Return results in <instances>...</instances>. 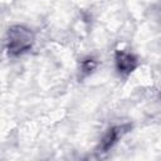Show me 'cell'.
<instances>
[{"mask_svg":"<svg viewBox=\"0 0 161 161\" xmlns=\"http://www.w3.org/2000/svg\"><path fill=\"white\" fill-rule=\"evenodd\" d=\"M33 33L24 26H11L8 31V50L11 55H18L28 50L33 44Z\"/></svg>","mask_w":161,"mask_h":161,"instance_id":"cell-1","label":"cell"},{"mask_svg":"<svg viewBox=\"0 0 161 161\" xmlns=\"http://www.w3.org/2000/svg\"><path fill=\"white\" fill-rule=\"evenodd\" d=\"M116 64H117V69L121 73H130L136 67V59L133 55L128 53L118 52L116 54Z\"/></svg>","mask_w":161,"mask_h":161,"instance_id":"cell-2","label":"cell"},{"mask_svg":"<svg viewBox=\"0 0 161 161\" xmlns=\"http://www.w3.org/2000/svg\"><path fill=\"white\" fill-rule=\"evenodd\" d=\"M125 130L123 126H118V127H113L111 130H108V132L104 135L103 140H102V150H108L119 137V135H122V131Z\"/></svg>","mask_w":161,"mask_h":161,"instance_id":"cell-3","label":"cell"}]
</instances>
